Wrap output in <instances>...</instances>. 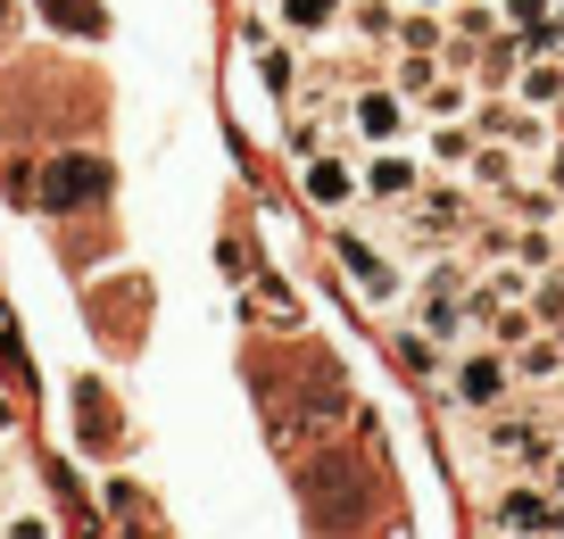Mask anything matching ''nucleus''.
Listing matches in <instances>:
<instances>
[{
	"label": "nucleus",
	"mask_w": 564,
	"mask_h": 539,
	"mask_svg": "<svg viewBox=\"0 0 564 539\" xmlns=\"http://www.w3.org/2000/svg\"><path fill=\"white\" fill-rule=\"evenodd\" d=\"M108 192V166L100 158H58L51 174H42V208H84V200Z\"/></svg>",
	"instance_id": "1"
},
{
	"label": "nucleus",
	"mask_w": 564,
	"mask_h": 539,
	"mask_svg": "<svg viewBox=\"0 0 564 539\" xmlns=\"http://www.w3.org/2000/svg\"><path fill=\"white\" fill-rule=\"evenodd\" d=\"M366 192V174L349 166V158H307V200H316V208H349V200Z\"/></svg>",
	"instance_id": "2"
},
{
	"label": "nucleus",
	"mask_w": 564,
	"mask_h": 539,
	"mask_svg": "<svg viewBox=\"0 0 564 539\" xmlns=\"http://www.w3.org/2000/svg\"><path fill=\"white\" fill-rule=\"evenodd\" d=\"M349 125H357L366 141H399V133H406V100H399V91H357V100H349Z\"/></svg>",
	"instance_id": "3"
},
{
	"label": "nucleus",
	"mask_w": 564,
	"mask_h": 539,
	"mask_svg": "<svg viewBox=\"0 0 564 539\" xmlns=\"http://www.w3.org/2000/svg\"><path fill=\"white\" fill-rule=\"evenodd\" d=\"M340 274H357V291H366V299H399L390 258H382V249H366V241H349V233H340Z\"/></svg>",
	"instance_id": "4"
},
{
	"label": "nucleus",
	"mask_w": 564,
	"mask_h": 539,
	"mask_svg": "<svg viewBox=\"0 0 564 539\" xmlns=\"http://www.w3.org/2000/svg\"><path fill=\"white\" fill-rule=\"evenodd\" d=\"M366 192H373V200H406V192H415V158H399V150L382 141V158L366 166Z\"/></svg>",
	"instance_id": "5"
},
{
	"label": "nucleus",
	"mask_w": 564,
	"mask_h": 539,
	"mask_svg": "<svg viewBox=\"0 0 564 539\" xmlns=\"http://www.w3.org/2000/svg\"><path fill=\"white\" fill-rule=\"evenodd\" d=\"M457 390H465V399H498V390H507V366H498V357H465V366H457Z\"/></svg>",
	"instance_id": "6"
},
{
	"label": "nucleus",
	"mask_w": 564,
	"mask_h": 539,
	"mask_svg": "<svg viewBox=\"0 0 564 539\" xmlns=\"http://www.w3.org/2000/svg\"><path fill=\"white\" fill-rule=\"evenodd\" d=\"M340 18V0H282V25H300V34H324Z\"/></svg>",
	"instance_id": "7"
},
{
	"label": "nucleus",
	"mask_w": 564,
	"mask_h": 539,
	"mask_svg": "<svg viewBox=\"0 0 564 539\" xmlns=\"http://www.w3.org/2000/svg\"><path fill=\"white\" fill-rule=\"evenodd\" d=\"M523 100H564V75L556 67H531L523 75Z\"/></svg>",
	"instance_id": "8"
}]
</instances>
